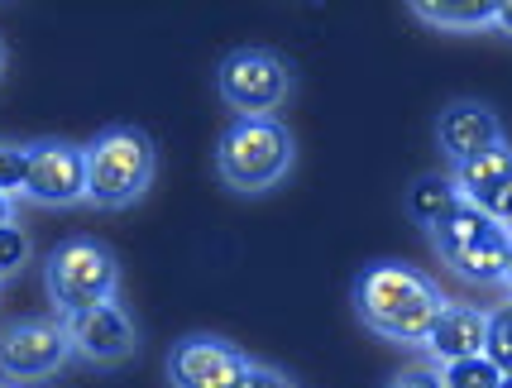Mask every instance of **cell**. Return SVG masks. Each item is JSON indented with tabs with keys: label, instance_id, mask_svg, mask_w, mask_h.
<instances>
[{
	"label": "cell",
	"instance_id": "obj_1",
	"mask_svg": "<svg viewBox=\"0 0 512 388\" xmlns=\"http://www.w3.org/2000/svg\"><path fill=\"white\" fill-rule=\"evenodd\" d=\"M350 302H355V317L374 336L398 345H426L431 326H436L441 307H446V293L422 269L398 264V259H379V264L359 269Z\"/></svg>",
	"mask_w": 512,
	"mask_h": 388
},
{
	"label": "cell",
	"instance_id": "obj_2",
	"mask_svg": "<svg viewBox=\"0 0 512 388\" xmlns=\"http://www.w3.org/2000/svg\"><path fill=\"white\" fill-rule=\"evenodd\" d=\"M292 159H297L292 130L273 115H240L216 149V168H221L225 187L235 192H268L273 183L288 178Z\"/></svg>",
	"mask_w": 512,
	"mask_h": 388
},
{
	"label": "cell",
	"instance_id": "obj_3",
	"mask_svg": "<svg viewBox=\"0 0 512 388\" xmlns=\"http://www.w3.org/2000/svg\"><path fill=\"white\" fill-rule=\"evenodd\" d=\"M154 168L158 149L144 130H134V125L101 130L87 144V202L106 206V211L134 206L154 183Z\"/></svg>",
	"mask_w": 512,
	"mask_h": 388
},
{
	"label": "cell",
	"instance_id": "obj_4",
	"mask_svg": "<svg viewBox=\"0 0 512 388\" xmlns=\"http://www.w3.org/2000/svg\"><path fill=\"white\" fill-rule=\"evenodd\" d=\"M44 283L48 297L58 307V317H82L101 302H115V288H120V264L115 254L91 240V235H77V240H63L53 245V254L44 259Z\"/></svg>",
	"mask_w": 512,
	"mask_h": 388
},
{
	"label": "cell",
	"instance_id": "obj_5",
	"mask_svg": "<svg viewBox=\"0 0 512 388\" xmlns=\"http://www.w3.org/2000/svg\"><path fill=\"white\" fill-rule=\"evenodd\" d=\"M431 245L450 264V274L469 278V283H503V264H508L512 230L484 216L479 206L465 197L450 206L446 216L431 226Z\"/></svg>",
	"mask_w": 512,
	"mask_h": 388
},
{
	"label": "cell",
	"instance_id": "obj_6",
	"mask_svg": "<svg viewBox=\"0 0 512 388\" xmlns=\"http://www.w3.org/2000/svg\"><path fill=\"white\" fill-rule=\"evenodd\" d=\"M221 96L240 115H273L292 92V72L278 53L268 48H235L221 58Z\"/></svg>",
	"mask_w": 512,
	"mask_h": 388
},
{
	"label": "cell",
	"instance_id": "obj_7",
	"mask_svg": "<svg viewBox=\"0 0 512 388\" xmlns=\"http://www.w3.org/2000/svg\"><path fill=\"white\" fill-rule=\"evenodd\" d=\"M67 355H72V336L63 317H20L0 331V374L15 384L58 374Z\"/></svg>",
	"mask_w": 512,
	"mask_h": 388
},
{
	"label": "cell",
	"instance_id": "obj_8",
	"mask_svg": "<svg viewBox=\"0 0 512 388\" xmlns=\"http://www.w3.org/2000/svg\"><path fill=\"white\" fill-rule=\"evenodd\" d=\"M249 374V355L221 336H182L168 350V384L173 388H240Z\"/></svg>",
	"mask_w": 512,
	"mask_h": 388
},
{
	"label": "cell",
	"instance_id": "obj_9",
	"mask_svg": "<svg viewBox=\"0 0 512 388\" xmlns=\"http://www.w3.org/2000/svg\"><path fill=\"white\" fill-rule=\"evenodd\" d=\"M24 197L39 206H72L87 197V149L44 139L29 144V173H24Z\"/></svg>",
	"mask_w": 512,
	"mask_h": 388
},
{
	"label": "cell",
	"instance_id": "obj_10",
	"mask_svg": "<svg viewBox=\"0 0 512 388\" xmlns=\"http://www.w3.org/2000/svg\"><path fill=\"white\" fill-rule=\"evenodd\" d=\"M67 336H72V355L91 365H125L139 345V331L120 302H101L82 317H67Z\"/></svg>",
	"mask_w": 512,
	"mask_h": 388
},
{
	"label": "cell",
	"instance_id": "obj_11",
	"mask_svg": "<svg viewBox=\"0 0 512 388\" xmlns=\"http://www.w3.org/2000/svg\"><path fill=\"white\" fill-rule=\"evenodd\" d=\"M455 187H460V197L469 206H479L484 216H493L498 226L512 230V144H493L489 154H479V159L460 163L455 173Z\"/></svg>",
	"mask_w": 512,
	"mask_h": 388
},
{
	"label": "cell",
	"instance_id": "obj_12",
	"mask_svg": "<svg viewBox=\"0 0 512 388\" xmlns=\"http://www.w3.org/2000/svg\"><path fill=\"white\" fill-rule=\"evenodd\" d=\"M436 144L460 168V163L489 154L493 144H503V125L484 101H450L446 111L436 115Z\"/></svg>",
	"mask_w": 512,
	"mask_h": 388
},
{
	"label": "cell",
	"instance_id": "obj_13",
	"mask_svg": "<svg viewBox=\"0 0 512 388\" xmlns=\"http://www.w3.org/2000/svg\"><path fill=\"white\" fill-rule=\"evenodd\" d=\"M484 341H489V312H479L469 302H446L436 326H431V336H426V350L441 365H455V360L484 355Z\"/></svg>",
	"mask_w": 512,
	"mask_h": 388
},
{
	"label": "cell",
	"instance_id": "obj_14",
	"mask_svg": "<svg viewBox=\"0 0 512 388\" xmlns=\"http://www.w3.org/2000/svg\"><path fill=\"white\" fill-rule=\"evenodd\" d=\"M455 202H460V187H455L450 173H426V178H417L412 192H407V211H412V221L426 230L436 226Z\"/></svg>",
	"mask_w": 512,
	"mask_h": 388
},
{
	"label": "cell",
	"instance_id": "obj_15",
	"mask_svg": "<svg viewBox=\"0 0 512 388\" xmlns=\"http://www.w3.org/2000/svg\"><path fill=\"white\" fill-rule=\"evenodd\" d=\"M412 15H417V20H426V24H436V29H484V24H493L498 5H493V0H469V5L417 0V5H412Z\"/></svg>",
	"mask_w": 512,
	"mask_h": 388
},
{
	"label": "cell",
	"instance_id": "obj_16",
	"mask_svg": "<svg viewBox=\"0 0 512 388\" xmlns=\"http://www.w3.org/2000/svg\"><path fill=\"white\" fill-rule=\"evenodd\" d=\"M441 384L446 388H498L503 374L489 355H474V360H455V365L441 369Z\"/></svg>",
	"mask_w": 512,
	"mask_h": 388
},
{
	"label": "cell",
	"instance_id": "obj_17",
	"mask_svg": "<svg viewBox=\"0 0 512 388\" xmlns=\"http://www.w3.org/2000/svg\"><path fill=\"white\" fill-rule=\"evenodd\" d=\"M484 355H489L498 374H512V302L493 307L489 312V341H484Z\"/></svg>",
	"mask_w": 512,
	"mask_h": 388
},
{
	"label": "cell",
	"instance_id": "obj_18",
	"mask_svg": "<svg viewBox=\"0 0 512 388\" xmlns=\"http://www.w3.org/2000/svg\"><path fill=\"white\" fill-rule=\"evenodd\" d=\"M24 173H29V149L0 144V192H24Z\"/></svg>",
	"mask_w": 512,
	"mask_h": 388
},
{
	"label": "cell",
	"instance_id": "obj_19",
	"mask_svg": "<svg viewBox=\"0 0 512 388\" xmlns=\"http://www.w3.org/2000/svg\"><path fill=\"white\" fill-rule=\"evenodd\" d=\"M24 259H29V235H24L15 221L0 226V274H15Z\"/></svg>",
	"mask_w": 512,
	"mask_h": 388
},
{
	"label": "cell",
	"instance_id": "obj_20",
	"mask_svg": "<svg viewBox=\"0 0 512 388\" xmlns=\"http://www.w3.org/2000/svg\"><path fill=\"white\" fill-rule=\"evenodd\" d=\"M240 388H297L292 374H283L278 365H259V360H249V374Z\"/></svg>",
	"mask_w": 512,
	"mask_h": 388
},
{
	"label": "cell",
	"instance_id": "obj_21",
	"mask_svg": "<svg viewBox=\"0 0 512 388\" xmlns=\"http://www.w3.org/2000/svg\"><path fill=\"white\" fill-rule=\"evenodd\" d=\"M393 388H446V384H441V369L436 365H407L393 379Z\"/></svg>",
	"mask_w": 512,
	"mask_h": 388
},
{
	"label": "cell",
	"instance_id": "obj_22",
	"mask_svg": "<svg viewBox=\"0 0 512 388\" xmlns=\"http://www.w3.org/2000/svg\"><path fill=\"white\" fill-rule=\"evenodd\" d=\"M493 24H498L503 34H512V0H508V5H498V15H493Z\"/></svg>",
	"mask_w": 512,
	"mask_h": 388
},
{
	"label": "cell",
	"instance_id": "obj_23",
	"mask_svg": "<svg viewBox=\"0 0 512 388\" xmlns=\"http://www.w3.org/2000/svg\"><path fill=\"white\" fill-rule=\"evenodd\" d=\"M10 221H15V206H10V197L0 192V226H10Z\"/></svg>",
	"mask_w": 512,
	"mask_h": 388
},
{
	"label": "cell",
	"instance_id": "obj_24",
	"mask_svg": "<svg viewBox=\"0 0 512 388\" xmlns=\"http://www.w3.org/2000/svg\"><path fill=\"white\" fill-rule=\"evenodd\" d=\"M503 283L512 288V245H508V264H503Z\"/></svg>",
	"mask_w": 512,
	"mask_h": 388
},
{
	"label": "cell",
	"instance_id": "obj_25",
	"mask_svg": "<svg viewBox=\"0 0 512 388\" xmlns=\"http://www.w3.org/2000/svg\"><path fill=\"white\" fill-rule=\"evenodd\" d=\"M498 388H512V374H503V384H498Z\"/></svg>",
	"mask_w": 512,
	"mask_h": 388
},
{
	"label": "cell",
	"instance_id": "obj_26",
	"mask_svg": "<svg viewBox=\"0 0 512 388\" xmlns=\"http://www.w3.org/2000/svg\"><path fill=\"white\" fill-rule=\"evenodd\" d=\"M0 68H5V44H0Z\"/></svg>",
	"mask_w": 512,
	"mask_h": 388
},
{
	"label": "cell",
	"instance_id": "obj_27",
	"mask_svg": "<svg viewBox=\"0 0 512 388\" xmlns=\"http://www.w3.org/2000/svg\"><path fill=\"white\" fill-rule=\"evenodd\" d=\"M0 388H10V384H0Z\"/></svg>",
	"mask_w": 512,
	"mask_h": 388
}]
</instances>
